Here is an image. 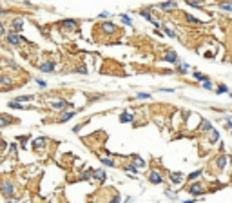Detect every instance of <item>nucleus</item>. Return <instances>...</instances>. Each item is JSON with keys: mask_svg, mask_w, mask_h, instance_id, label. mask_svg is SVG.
<instances>
[{"mask_svg": "<svg viewBox=\"0 0 232 203\" xmlns=\"http://www.w3.org/2000/svg\"><path fill=\"white\" fill-rule=\"evenodd\" d=\"M0 191H2V194H4L5 198H11V196L15 194V185L9 183V182H5V183L0 185Z\"/></svg>", "mask_w": 232, "mask_h": 203, "instance_id": "f257e3e1", "label": "nucleus"}, {"mask_svg": "<svg viewBox=\"0 0 232 203\" xmlns=\"http://www.w3.org/2000/svg\"><path fill=\"white\" fill-rule=\"evenodd\" d=\"M189 192H191L192 196H201V194H203V187H201L200 183H192V185L189 187Z\"/></svg>", "mask_w": 232, "mask_h": 203, "instance_id": "f03ea898", "label": "nucleus"}, {"mask_svg": "<svg viewBox=\"0 0 232 203\" xmlns=\"http://www.w3.org/2000/svg\"><path fill=\"white\" fill-rule=\"evenodd\" d=\"M7 42L11 44V45H18L20 42H25L24 38H20L18 34H15V33H11V34H7Z\"/></svg>", "mask_w": 232, "mask_h": 203, "instance_id": "7ed1b4c3", "label": "nucleus"}, {"mask_svg": "<svg viewBox=\"0 0 232 203\" xmlns=\"http://www.w3.org/2000/svg\"><path fill=\"white\" fill-rule=\"evenodd\" d=\"M216 165H218V169H220V171H223V169H225V165H227V156H225V154H220V156H218V160H216Z\"/></svg>", "mask_w": 232, "mask_h": 203, "instance_id": "20e7f679", "label": "nucleus"}, {"mask_svg": "<svg viewBox=\"0 0 232 203\" xmlns=\"http://www.w3.org/2000/svg\"><path fill=\"white\" fill-rule=\"evenodd\" d=\"M149 182H151V183H162V176H160V172L152 171V172L149 174Z\"/></svg>", "mask_w": 232, "mask_h": 203, "instance_id": "39448f33", "label": "nucleus"}, {"mask_svg": "<svg viewBox=\"0 0 232 203\" xmlns=\"http://www.w3.org/2000/svg\"><path fill=\"white\" fill-rule=\"evenodd\" d=\"M171 182L172 183H181L183 182V174L181 172H171Z\"/></svg>", "mask_w": 232, "mask_h": 203, "instance_id": "423d86ee", "label": "nucleus"}, {"mask_svg": "<svg viewBox=\"0 0 232 203\" xmlns=\"http://www.w3.org/2000/svg\"><path fill=\"white\" fill-rule=\"evenodd\" d=\"M74 114H76L74 111H65V113H62V116H60V122H67V120H71Z\"/></svg>", "mask_w": 232, "mask_h": 203, "instance_id": "0eeeda50", "label": "nucleus"}, {"mask_svg": "<svg viewBox=\"0 0 232 203\" xmlns=\"http://www.w3.org/2000/svg\"><path fill=\"white\" fill-rule=\"evenodd\" d=\"M165 62L176 64V62H178V56H176V53H172V51H171V53H167V54H165Z\"/></svg>", "mask_w": 232, "mask_h": 203, "instance_id": "6e6552de", "label": "nucleus"}, {"mask_svg": "<svg viewBox=\"0 0 232 203\" xmlns=\"http://www.w3.org/2000/svg\"><path fill=\"white\" fill-rule=\"evenodd\" d=\"M62 27H65V29H74V27H76V22H74V20H64V22H62Z\"/></svg>", "mask_w": 232, "mask_h": 203, "instance_id": "1a4fd4ad", "label": "nucleus"}, {"mask_svg": "<svg viewBox=\"0 0 232 203\" xmlns=\"http://www.w3.org/2000/svg\"><path fill=\"white\" fill-rule=\"evenodd\" d=\"M42 71H45V73H51L53 69H54V64L53 62H45V64H42V67H40Z\"/></svg>", "mask_w": 232, "mask_h": 203, "instance_id": "9d476101", "label": "nucleus"}, {"mask_svg": "<svg viewBox=\"0 0 232 203\" xmlns=\"http://www.w3.org/2000/svg\"><path fill=\"white\" fill-rule=\"evenodd\" d=\"M200 129H201V131H212L214 127H212V123H211L209 120H203V122H201V127H200Z\"/></svg>", "mask_w": 232, "mask_h": 203, "instance_id": "9b49d317", "label": "nucleus"}, {"mask_svg": "<svg viewBox=\"0 0 232 203\" xmlns=\"http://www.w3.org/2000/svg\"><path fill=\"white\" fill-rule=\"evenodd\" d=\"M218 140H220V133H218L216 129H212V131H211V140H209V142H211V143H216Z\"/></svg>", "mask_w": 232, "mask_h": 203, "instance_id": "f8f14e48", "label": "nucleus"}, {"mask_svg": "<svg viewBox=\"0 0 232 203\" xmlns=\"http://www.w3.org/2000/svg\"><path fill=\"white\" fill-rule=\"evenodd\" d=\"M93 176H94L96 180H100V182H103V180H105V172H103L102 169H98V171H94V172H93Z\"/></svg>", "mask_w": 232, "mask_h": 203, "instance_id": "ddd939ff", "label": "nucleus"}, {"mask_svg": "<svg viewBox=\"0 0 232 203\" xmlns=\"http://www.w3.org/2000/svg\"><path fill=\"white\" fill-rule=\"evenodd\" d=\"M102 27H103V31H105V33H113V31H114V24H111V22L102 24Z\"/></svg>", "mask_w": 232, "mask_h": 203, "instance_id": "4468645a", "label": "nucleus"}, {"mask_svg": "<svg viewBox=\"0 0 232 203\" xmlns=\"http://www.w3.org/2000/svg\"><path fill=\"white\" fill-rule=\"evenodd\" d=\"M51 105H53L54 109H64V107L67 105V102H64V100H58V102H51Z\"/></svg>", "mask_w": 232, "mask_h": 203, "instance_id": "2eb2a0df", "label": "nucleus"}, {"mask_svg": "<svg viewBox=\"0 0 232 203\" xmlns=\"http://www.w3.org/2000/svg\"><path fill=\"white\" fill-rule=\"evenodd\" d=\"M140 15H142V16H143V18H145V20H149V22H152V24H154V25H156V27H158V24H156V22H154V18H152V16H151V15H149V13H147V11H142V13H140Z\"/></svg>", "mask_w": 232, "mask_h": 203, "instance_id": "dca6fc26", "label": "nucleus"}, {"mask_svg": "<svg viewBox=\"0 0 232 203\" xmlns=\"http://www.w3.org/2000/svg\"><path fill=\"white\" fill-rule=\"evenodd\" d=\"M18 31H22V20L13 22V33H18Z\"/></svg>", "mask_w": 232, "mask_h": 203, "instance_id": "f3484780", "label": "nucleus"}, {"mask_svg": "<svg viewBox=\"0 0 232 203\" xmlns=\"http://www.w3.org/2000/svg\"><path fill=\"white\" fill-rule=\"evenodd\" d=\"M131 120H132V114H131V113H123L122 118H120V122H123V123H127V122H131Z\"/></svg>", "mask_w": 232, "mask_h": 203, "instance_id": "a211bd4d", "label": "nucleus"}, {"mask_svg": "<svg viewBox=\"0 0 232 203\" xmlns=\"http://www.w3.org/2000/svg\"><path fill=\"white\" fill-rule=\"evenodd\" d=\"M201 174H203V171H201V169H198V171H194V172H191V174H189V180H196V178H200Z\"/></svg>", "mask_w": 232, "mask_h": 203, "instance_id": "6ab92c4d", "label": "nucleus"}, {"mask_svg": "<svg viewBox=\"0 0 232 203\" xmlns=\"http://www.w3.org/2000/svg\"><path fill=\"white\" fill-rule=\"evenodd\" d=\"M160 7H162V9H171V7H176V4H174V2H162Z\"/></svg>", "mask_w": 232, "mask_h": 203, "instance_id": "aec40b11", "label": "nucleus"}, {"mask_svg": "<svg viewBox=\"0 0 232 203\" xmlns=\"http://www.w3.org/2000/svg\"><path fill=\"white\" fill-rule=\"evenodd\" d=\"M93 172H94V171H91V169H89V171H85V172L80 176V180H89V178L93 176Z\"/></svg>", "mask_w": 232, "mask_h": 203, "instance_id": "412c9836", "label": "nucleus"}, {"mask_svg": "<svg viewBox=\"0 0 232 203\" xmlns=\"http://www.w3.org/2000/svg\"><path fill=\"white\" fill-rule=\"evenodd\" d=\"M9 123H11V120H9V118L0 116V129H2V127H5V125H9Z\"/></svg>", "mask_w": 232, "mask_h": 203, "instance_id": "4be33fe9", "label": "nucleus"}, {"mask_svg": "<svg viewBox=\"0 0 232 203\" xmlns=\"http://www.w3.org/2000/svg\"><path fill=\"white\" fill-rule=\"evenodd\" d=\"M163 31H165V34H167V36H171V38H174V36H176V33H174L172 29H169V27H163Z\"/></svg>", "mask_w": 232, "mask_h": 203, "instance_id": "5701e85b", "label": "nucleus"}, {"mask_svg": "<svg viewBox=\"0 0 232 203\" xmlns=\"http://www.w3.org/2000/svg\"><path fill=\"white\" fill-rule=\"evenodd\" d=\"M216 93H218V94H223V93H229V87H227V85H220Z\"/></svg>", "mask_w": 232, "mask_h": 203, "instance_id": "b1692460", "label": "nucleus"}, {"mask_svg": "<svg viewBox=\"0 0 232 203\" xmlns=\"http://www.w3.org/2000/svg\"><path fill=\"white\" fill-rule=\"evenodd\" d=\"M29 100H33V96H18V98H16V103H20V102H29Z\"/></svg>", "mask_w": 232, "mask_h": 203, "instance_id": "393cba45", "label": "nucleus"}, {"mask_svg": "<svg viewBox=\"0 0 232 203\" xmlns=\"http://www.w3.org/2000/svg\"><path fill=\"white\" fill-rule=\"evenodd\" d=\"M125 172L127 174H136V167L134 165H129V167H125Z\"/></svg>", "mask_w": 232, "mask_h": 203, "instance_id": "a878e982", "label": "nucleus"}, {"mask_svg": "<svg viewBox=\"0 0 232 203\" xmlns=\"http://www.w3.org/2000/svg\"><path fill=\"white\" fill-rule=\"evenodd\" d=\"M120 18H122V22H123V24H127V25H131V24H132V22H131V18H129L127 15H122Z\"/></svg>", "mask_w": 232, "mask_h": 203, "instance_id": "bb28decb", "label": "nucleus"}, {"mask_svg": "<svg viewBox=\"0 0 232 203\" xmlns=\"http://www.w3.org/2000/svg\"><path fill=\"white\" fill-rule=\"evenodd\" d=\"M138 98H140V100H149L151 94H149V93H138Z\"/></svg>", "mask_w": 232, "mask_h": 203, "instance_id": "cd10ccee", "label": "nucleus"}, {"mask_svg": "<svg viewBox=\"0 0 232 203\" xmlns=\"http://www.w3.org/2000/svg\"><path fill=\"white\" fill-rule=\"evenodd\" d=\"M102 163H105V165H109V167H114V162L109 160V158H102Z\"/></svg>", "mask_w": 232, "mask_h": 203, "instance_id": "c85d7f7f", "label": "nucleus"}, {"mask_svg": "<svg viewBox=\"0 0 232 203\" xmlns=\"http://www.w3.org/2000/svg\"><path fill=\"white\" fill-rule=\"evenodd\" d=\"M194 78H196V80H200V82H205V80H207L201 73H194Z\"/></svg>", "mask_w": 232, "mask_h": 203, "instance_id": "c756f323", "label": "nucleus"}, {"mask_svg": "<svg viewBox=\"0 0 232 203\" xmlns=\"http://www.w3.org/2000/svg\"><path fill=\"white\" fill-rule=\"evenodd\" d=\"M134 165H136V167H143V165H145V162H143L142 158H136V160H134Z\"/></svg>", "mask_w": 232, "mask_h": 203, "instance_id": "7c9ffc66", "label": "nucleus"}, {"mask_svg": "<svg viewBox=\"0 0 232 203\" xmlns=\"http://www.w3.org/2000/svg\"><path fill=\"white\" fill-rule=\"evenodd\" d=\"M220 7H221L223 11H232V4H221Z\"/></svg>", "mask_w": 232, "mask_h": 203, "instance_id": "2f4dec72", "label": "nucleus"}, {"mask_svg": "<svg viewBox=\"0 0 232 203\" xmlns=\"http://www.w3.org/2000/svg\"><path fill=\"white\" fill-rule=\"evenodd\" d=\"M0 83H4V85H9V83H11V80H9V78H5V76H2V78H0Z\"/></svg>", "mask_w": 232, "mask_h": 203, "instance_id": "473e14b6", "label": "nucleus"}, {"mask_svg": "<svg viewBox=\"0 0 232 203\" xmlns=\"http://www.w3.org/2000/svg\"><path fill=\"white\" fill-rule=\"evenodd\" d=\"M203 87H205V89H212V82H211V80H205V82H203Z\"/></svg>", "mask_w": 232, "mask_h": 203, "instance_id": "72a5a7b5", "label": "nucleus"}, {"mask_svg": "<svg viewBox=\"0 0 232 203\" xmlns=\"http://www.w3.org/2000/svg\"><path fill=\"white\" fill-rule=\"evenodd\" d=\"M9 107H13V109H22V105L16 103V102H9Z\"/></svg>", "mask_w": 232, "mask_h": 203, "instance_id": "f704fd0d", "label": "nucleus"}, {"mask_svg": "<svg viewBox=\"0 0 232 203\" xmlns=\"http://www.w3.org/2000/svg\"><path fill=\"white\" fill-rule=\"evenodd\" d=\"M187 20H189V22H192V24H198V18H194L192 15H187Z\"/></svg>", "mask_w": 232, "mask_h": 203, "instance_id": "c9c22d12", "label": "nucleus"}, {"mask_svg": "<svg viewBox=\"0 0 232 203\" xmlns=\"http://www.w3.org/2000/svg\"><path fill=\"white\" fill-rule=\"evenodd\" d=\"M42 143H44V140H42V138H38V140H36V142H34V147H40V145H42Z\"/></svg>", "mask_w": 232, "mask_h": 203, "instance_id": "e433bc0d", "label": "nucleus"}, {"mask_svg": "<svg viewBox=\"0 0 232 203\" xmlns=\"http://www.w3.org/2000/svg\"><path fill=\"white\" fill-rule=\"evenodd\" d=\"M111 203H120V196H118V194H116V196H114V198H113V200H111Z\"/></svg>", "mask_w": 232, "mask_h": 203, "instance_id": "4c0bfd02", "label": "nucleus"}, {"mask_svg": "<svg viewBox=\"0 0 232 203\" xmlns=\"http://www.w3.org/2000/svg\"><path fill=\"white\" fill-rule=\"evenodd\" d=\"M78 73H82V74H85V73H87V69H85V67H80V69H78Z\"/></svg>", "mask_w": 232, "mask_h": 203, "instance_id": "58836bf2", "label": "nucleus"}, {"mask_svg": "<svg viewBox=\"0 0 232 203\" xmlns=\"http://www.w3.org/2000/svg\"><path fill=\"white\" fill-rule=\"evenodd\" d=\"M2 34H4V25L0 24V36H2Z\"/></svg>", "mask_w": 232, "mask_h": 203, "instance_id": "ea45409f", "label": "nucleus"}, {"mask_svg": "<svg viewBox=\"0 0 232 203\" xmlns=\"http://www.w3.org/2000/svg\"><path fill=\"white\" fill-rule=\"evenodd\" d=\"M196 200H189V201H181V203H194Z\"/></svg>", "mask_w": 232, "mask_h": 203, "instance_id": "a19ab883", "label": "nucleus"}, {"mask_svg": "<svg viewBox=\"0 0 232 203\" xmlns=\"http://www.w3.org/2000/svg\"><path fill=\"white\" fill-rule=\"evenodd\" d=\"M9 203H18V201H9Z\"/></svg>", "mask_w": 232, "mask_h": 203, "instance_id": "79ce46f5", "label": "nucleus"}, {"mask_svg": "<svg viewBox=\"0 0 232 203\" xmlns=\"http://www.w3.org/2000/svg\"><path fill=\"white\" fill-rule=\"evenodd\" d=\"M2 13H4V11H2V9H0V15H2Z\"/></svg>", "mask_w": 232, "mask_h": 203, "instance_id": "37998d69", "label": "nucleus"}, {"mask_svg": "<svg viewBox=\"0 0 232 203\" xmlns=\"http://www.w3.org/2000/svg\"><path fill=\"white\" fill-rule=\"evenodd\" d=\"M230 96H232V93H230Z\"/></svg>", "mask_w": 232, "mask_h": 203, "instance_id": "c03bdc74", "label": "nucleus"}]
</instances>
